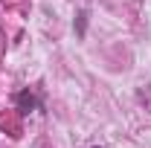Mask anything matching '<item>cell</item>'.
<instances>
[{"instance_id": "1", "label": "cell", "mask_w": 151, "mask_h": 148, "mask_svg": "<svg viewBox=\"0 0 151 148\" xmlns=\"http://www.w3.org/2000/svg\"><path fill=\"white\" fill-rule=\"evenodd\" d=\"M18 105H20V111H35V108H38V99L29 90H23V93H18Z\"/></svg>"}]
</instances>
